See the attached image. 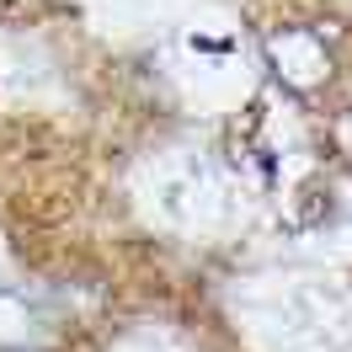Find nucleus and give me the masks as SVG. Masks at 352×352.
<instances>
[{
  "label": "nucleus",
  "mask_w": 352,
  "mask_h": 352,
  "mask_svg": "<svg viewBox=\"0 0 352 352\" xmlns=\"http://www.w3.org/2000/svg\"><path fill=\"white\" fill-rule=\"evenodd\" d=\"M262 54L272 65V75L299 96H309L331 80V43L320 27H278V32L262 38Z\"/></svg>",
  "instance_id": "1"
},
{
  "label": "nucleus",
  "mask_w": 352,
  "mask_h": 352,
  "mask_svg": "<svg viewBox=\"0 0 352 352\" xmlns=\"http://www.w3.org/2000/svg\"><path fill=\"white\" fill-rule=\"evenodd\" d=\"M331 144H336V155L352 160V107H342L336 118H331Z\"/></svg>",
  "instance_id": "2"
}]
</instances>
